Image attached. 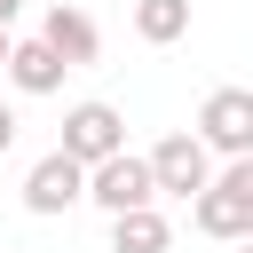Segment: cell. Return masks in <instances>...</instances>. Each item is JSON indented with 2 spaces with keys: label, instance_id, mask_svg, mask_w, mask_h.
I'll return each instance as SVG.
<instances>
[{
  "label": "cell",
  "instance_id": "6da1fadb",
  "mask_svg": "<svg viewBox=\"0 0 253 253\" xmlns=\"http://www.w3.org/2000/svg\"><path fill=\"white\" fill-rule=\"evenodd\" d=\"M190 221H198V237L245 245V237H253V158H229V166L190 198Z\"/></svg>",
  "mask_w": 253,
  "mask_h": 253
},
{
  "label": "cell",
  "instance_id": "7a4b0ae2",
  "mask_svg": "<svg viewBox=\"0 0 253 253\" xmlns=\"http://www.w3.org/2000/svg\"><path fill=\"white\" fill-rule=\"evenodd\" d=\"M190 134L206 150H221V158H253V87H213Z\"/></svg>",
  "mask_w": 253,
  "mask_h": 253
},
{
  "label": "cell",
  "instance_id": "3957f363",
  "mask_svg": "<svg viewBox=\"0 0 253 253\" xmlns=\"http://www.w3.org/2000/svg\"><path fill=\"white\" fill-rule=\"evenodd\" d=\"M71 166H103V158H119L126 150V119L111 111V103H71L63 111V142H55Z\"/></svg>",
  "mask_w": 253,
  "mask_h": 253
},
{
  "label": "cell",
  "instance_id": "277c9868",
  "mask_svg": "<svg viewBox=\"0 0 253 253\" xmlns=\"http://www.w3.org/2000/svg\"><path fill=\"white\" fill-rule=\"evenodd\" d=\"M142 166H150V190H158V198H198V190L213 182V150H206L198 134H166Z\"/></svg>",
  "mask_w": 253,
  "mask_h": 253
},
{
  "label": "cell",
  "instance_id": "5b68a950",
  "mask_svg": "<svg viewBox=\"0 0 253 253\" xmlns=\"http://www.w3.org/2000/svg\"><path fill=\"white\" fill-rule=\"evenodd\" d=\"M87 198H95L103 213H142V206H158V190H150V166H142L134 150H119V158L87 166Z\"/></svg>",
  "mask_w": 253,
  "mask_h": 253
},
{
  "label": "cell",
  "instance_id": "8992f818",
  "mask_svg": "<svg viewBox=\"0 0 253 253\" xmlns=\"http://www.w3.org/2000/svg\"><path fill=\"white\" fill-rule=\"evenodd\" d=\"M32 40H40V47H47L63 71H79V63H95V55H103L95 16H87V8H71V0H55V8L40 16V32H32Z\"/></svg>",
  "mask_w": 253,
  "mask_h": 253
},
{
  "label": "cell",
  "instance_id": "52a82bcc",
  "mask_svg": "<svg viewBox=\"0 0 253 253\" xmlns=\"http://www.w3.org/2000/svg\"><path fill=\"white\" fill-rule=\"evenodd\" d=\"M87 198V166H71L63 150H47L32 174H24V206L32 213H63V206H79Z\"/></svg>",
  "mask_w": 253,
  "mask_h": 253
},
{
  "label": "cell",
  "instance_id": "ba28073f",
  "mask_svg": "<svg viewBox=\"0 0 253 253\" xmlns=\"http://www.w3.org/2000/svg\"><path fill=\"white\" fill-rule=\"evenodd\" d=\"M8 79H16V95H55L63 87V63L40 47V40H8V63H0Z\"/></svg>",
  "mask_w": 253,
  "mask_h": 253
},
{
  "label": "cell",
  "instance_id": "9c48e42d",
  "mask_svg": "<svg viewBox=\"0 0 253 253\" xmlns=\"http://www.w3.org/2000/svg\"><path fill=\"white\" fill-rule=\"evenodd\" d=\"M111 253H174V221L158 206L142 213H111Z\"/></svg>",
  "mask_w": 253,
  "mask_h": 253
},
{
  "label": "cell",
  "instance_id": "30bf717a",
  "mask_svg": "<svg viewBox=\"0 0 253 253\" xmlns=\"http://www.w3.org/2000/svg\"><path fill=\"white\" fill-rule=\"evenodd\" d=\"M182 32H190V0H134V40L174 47Z\"/></svg>",
  "mask_w": 253,
  "mask_h": 253
},
{
  "label": "cell",
  "instance_id": "8fae6325",
  "mask_svg": "<svg viewBox=\"0 0 253 253\" xmlns=\"http://www.w3.org/2000/svg\"><path fill=\"white\" fill-rule=\"evenodd\" d=\"M0 150H16V103H0Z\"/></svg>",
  "mask_w": 253,
  "mask_h": 253
},
{
  "label": "cell",
  "instance_id": "7c38bea8",
  "mask_svg": "<svg viewBox=\"0 0 253 253\" xmlns=\"http://www.w3.org/2000/svg\"><path fill=\"white\" fill-rule=\"evenodd\" d=\"M16 8H24V0H0V24H16Z\"/></svg>",
  "mask_w": 253,
  "mask_h": 253
},
{
  "label": "cell",
  "instance_id": "4fadbf2b",
  "mask_svg": "<svg viewBox=\"0 0 253 253\" xmlns=\"http://www.w3.org/2000/svg\"><path fill=\"white\" fill-rule=\"evenodd\" d=\"M8 40H16V32H8V24H0V63H8Z\"/></svg>",
  "mask_w": 253,
  "mask_h": 253
}]
</instances>
